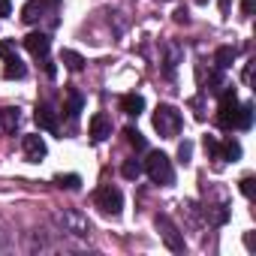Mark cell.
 <instances>
[{"label":"cell","instance_id":"6da1fadb","mask_svg":"<svg viewBox=\"0 0 256 256\" xmlns=\"http://www.w3.org/2000/svg\"><path fill=\"white\" fill-rule=\"evenodd\" d=\"M142 166H145V172H148V178H151L154 184H160V187L175 184V169H172V160H169L163 151H151V154H148V160H145Z\"/></svg>","mask_w":256,"mask_h":256},{"label":"cell","instance_id":"7a4b0ae2","mask_svg":"<svg viewBox=\"0 0 256 256\" xmlns=\"http://www.w3.org/2000/svg\"><path fill=\"white\" fill-rule=\"evenodd\" d=\"M181 126H184V118L175 106H157L154 112V130L163 136V139H175L181 133Z\"/></svg>","mask_w":256,"mask_h":256},{"label":"cell","instance_id":"3957f363","mask_svg":"<svg viewBox=\"0 0 256 256\" xmlns=\"http://www.w3.org/2000/svg\"><path fill=\"white\" fill-rule=\"evenodd\" d=\"M235 114H238V94H235V88H226V90H220V106H217L220 130H235Z\"/></svg>","mask_w":256,"mask_h":256},{"label":"cell","instance_id":"277c9868","mask_svg":"<svg viewBox=\"0 0 256 256\" xmlns=\"http://www.w3.org/2000/svg\"><path fill=\"white\" fill-rule=\"evenodd\" d=\"M94 202H96V208L102 211V214H120V208H124V193L118 190V187H112V184H102L96 193H94Z\"/></svg>","mask_w":256,"mask_h":256},{"label":"cell","instance_id":"5b68a950","mask_svg":"<svg viewBox=\"0 0 256 256\" xmlns=\"http://www.w3.org/2000/svg\"><path fill=\"white\" fill-rule=\"evenodd\" d=\"M154 223H157V229H160V235H163L166 247H169V250H175V253H181V250H184V235H181V229L172 223V217H169V214H157V217H154Z\"/></svg>","mask_w":256,"mask_h":256},{"label":"cell","instance_id":"8992f818","mask_svg":"<svg viewBox=\"0 0 256 256\" xmlns=\"http://www.w3.org/2000/svg\"><path fill=\"white\" fill-rule=\"evenodd\" d=\"M34 120L40 130H48V133H58V108L52 102H40L36 112H34Z\"/></svg>","mask_w":256,"mask_h":256},{"label":"cell","instance_id":"52a82bcc","mask_svg":"<svg viewBox=\"0 0 256 256\" xmlns=\"http://www.w3.org/2000/svg\"><path fill=\"white\" fill-rule=\"evenodd\" d=\"M22 151H24V157H28L30 163H40V160L48 154V148H46L42 136H36V133H28V136L22 139Z\"/></svg>","mask_w":256,"mask_h":256},{"label":"cell","instance_id":"ba28073f","mask_svg":"<svg viewBox=\"0 0 256 256\" xmlns=\"http://www.w3.org/2000/svg\"><path fill=\"white\" fill-rule=\"evenodd\" d=\"M48 6H58V0H28L24 10H22V22H24V24H36V22L46 16Z\"/></svg>","mask_w":256,"mask_h":256},{"label":"cell","instance_id":"9c48e42d","mask_svg":"<svg viewBox=\"0 0 256 256\" xmlns=\"http://www.w3.org/2000/svg\"><path fill=\"white\" fill-rule=\"evenodd\" d=\"M24 48L34 54V58H48V48H52V40L42 34V30H34L24 36Z\"/></svg>","mask_w":256,"mask_h":256},{"label":"cell","instance_id":"30bf717a","mask_svg":"<svg viewBox=\"0 0 256 256\" xmlns=\"http://www.w3.org/2000/svg\"><path fill=\"white\" fill-rule=\"evenodd\" d=\"M58 220H60V223L66 226L64 232H72V235H82V238H84V235L90 232V223H88V220H84L82 214H72V211H64V214H58Z\"/></svg>","mask_w":256,"mask_h":256},{"label":"cell","instance_id":"8fae6325","mask_svg":"<svg viewBox=\"0 0 256 256\" xmlns=\"http://www.w3.org/2000/svg\"><path fill=\"white\" fill-rule=\"evenodd\" d=\"M108 136H112V120H108V114L96 112V114L90 118V139H94V142H106Z\"/></svg>","mask_w":256,"mask_h":256},{"label":"cell","instance_id":"7c38bea8","mask_svg":"<svg viewBox=\"0 0 256 256\" xmlns=\"http://www.w3.org/2000/svg\"><path fill=\"white\" fill-rule=\"evenodd\" d=\"M142 108H145V100H142L139 94H124V96H120V112H124V114L139 118Z\"/></svg>","mask_w":256,"mask_h":256},{"label":"cell","instance_id":"4fadbf2b","mask_svg":"<svg viewBox=\"0 0 256 256\" xmlns=\"http://www.w3.org/2000/svg\"><path fill=\"white\" fill-rule=\"evenodd\" d=\"M18 120H22V114H18V108H0V126H4V133H16L18 130Z\"/></svg>","mask_w":256,"mask_h":256},{"label":"cell","instance_id":"5bb4252c","mask_svg":"<svg viewBox=\"0 0 256 256\" xmlns=\"http://www.w3.org/2000/svg\"><path fill=\"white\" fill-rule=\"evenodd\" d=\"M235 54H238V52H235L232 46H220V48L214 52V66H217V70H229V66L235 64Z\"/></svg>","mask_w":256,"mask_h":256},{"label":"cell","instance_id":"9a60e30c","mask_svg":"<svg viewBox=\"0 0 256 256\" xmlns=\"http://www.w3.org/2000/svg\"><path fill=\"white\" fill-rule=\"evenodd\" d=\"M250 126H253V106H250V102H238L235 130H250Z\"/></svg>","mask_w":256,"mask_h":256},{"label":"cell","instance_id":"2e32d148","mask_svg":"<svg viewBox=\"0 0 256 256\" xmlns=\"http://www.w3.org/2000/svg\"><path fill=\"white\" fill-rule=\"evenodd\" d=\"M145 172V166H142V160L139 157H130V160H124V166H120V175L126 178V181H139V175Z\"/></svg>","mask_w":256,"mask_h":256},{"label":"cell","instance_id":"e0dca14e","mask_svg":"<svg viewBox=\"0 0 256 256\" xmlns=\"http://www.w3.org/2000/svg\"><path fill=\"white\" fill-rule=\"evenodd\" d=\"M205 220H208L211 226H223V223L229 220V208H226V205H208V208H205Z\"/></svg>","mask_w":256,"mask_h":256},{"label":"cell","instance_id":"ac0fdd59","mask_svg":"<svg viewBox=\"0 0 256 256\" xmlns=\"http://www.w3.org/2000/svg\"><path fill=\"white\" fill-rule=\"evenodd\" d=\"M24 76H28V66L18 60V54H16V58H10V60H6V66H4V78H10V82H12V78H24Z\"/></svg>","mask_w":256,"mask_h":256},{"label":"cell","instance_id":"d6986e66","mask_svg":"<svg viewBox=\"0 0 256 256\" xmlns=\"http://www.w3.org/2000/svg\"><path fill=\"white\" fill-rule=\"evenodd\" d=\"M82 106H84V100H82V94H76V90H70V94H66V106H64V112H66V118H70V120H76V118H78V112H82Z\"/></svg>","mask_w":256,"mask_h":256},{"label":"cell","instance_id":"ffe728a7","mask_svg":"<svg viewBox=\"0 0 256 256\" xmlns=\"http://www.w3.org/2000/svg\"><path fill=\"white\" fill-rule=\"evenodd\" d=\"M124 139H126V145H133L136 151H148V139L136 130V126H126V130H124Z\"/></svg>","mask_w":256,"mask_h":256},{"label":"cell","instance_id":"44dd1931","mask_svg":"<svg viewBox=\"0 0 256 256\" xmlns=\"http://www.w3.org/2000/svg\"><path fill=\"white\" fill-rule=\"evenodd\" d=\"M60 64H64L66 70H72V72H78V70L84 66V58H82L78 52H70V48H64V52H60Z\"/></svg>","mask_w":256,"mask_h":256},{"label":"cell","instance_id":"7402d4cb","mask_svg":"<svg viewBox=\"0 0 256 256\" xmlns=\"http://www.w3.org/2000/svg\"><path fill=\"white\" fill-rule=\"evenodd\" d=\"M220 160H241V145L235 142V139H229V142H223V154H220Z\"/></svg>","mask_w":256,"mask_h":256},{"label":"cell","instance_id":"603a6c76","mask_svg":"<svg viewBox=\"0 0 256 256\" xmlns=\"http://www.w3.org/2000/svg\"><path fill=\"white\" fill-rule=\"evenodd\" d=\"M54 184L60 190H78L82 187V178L78 175H54Z\"/></svg>","mask_w":256,"mask_h":256},{"label":"cell","instance_id":"cb8c5ba5","mask_svg":"<svg viewBox=\"0 0 256 256\" xmlns=\"http://www.w3.org/2000/svg\"><path fill=\"white\" fill-rule=\"evenodd\" d=\"M205 151H208V157H211V160H220V154H223V145H220L214 136H205Z\"/></svg>","mask_w":256,"mask_h":256},{"label":"cell","instance_id":"d4e9b609","mask_svg":"<svg viewBox=\"0 0 256 256\" xmlns=\"http://www.w3.org/2000/svg\"><path fill=\"white\" fill-rule=\"evenodd\" d=\"M241 193H244L247 199L256 196V178H253V175H244V178H241Z\"/></svg>","mask_w":256,"mask_h":256},{"label":"cell","instance_id":"484cf974","mask_svg":"<svg viewBox=\"0 0 256 256\" xmlns=\"http://www.w3.org/2000/svg\"><path fill=\"white\" fill-rule=\"evenodd\" d=\"M18 52H16V42L12 40H4V42H0V58H4V60H10V58H16Z\"/></svg>","mask_w":256,"mask_h":256},{"label":"cell","instance_id":"4316f807","mask_svg":"<svg viewBox=\"0 0 256 256\" xmlns=\"http://www.w3.org/2000/svg\"><path fill=\"white\" fill-rule=\"evenodd\" d=\"M190 157H193V145H190V142H181V148H178V160L187 166V163H190Z\"/></svg>","mask_w":256,"mask_h":256},{"label":"cell","instance_id":"83f0119b","mask_svg":"<svg viewBox=\"0 0 256 256\" xmlns=\"http://www.w3.org/2000/svg\"><path fill=\"white\" fill-rule=\"evenodd\" d=\"M12 16V4L10 0H0V18H10Z\"/></svg>","mask_w":256,"mask_h":256},{"label":"cell","instance_id":"f1b7e54d","mask_svg":"<svg viewBox=\"0 0 256 256\" xmlns=\"http://www.w3.org/2000/svg\"><path fill=\"white\" fill-rule=\"evenodd\" d=\"M253 6H256V0H241V12L244 16H253Z\"/></svg>","mask_w":256,"mask_h":256},{"label":"cell","instance_id":"f546056e","mask_svg":"<svg viewBox=\"0 0 256 256\" xmlns=\"http://www.w3.org/2000/svg\"><path fill=\"white\" fill-rule=\"evenodd\" d=\"M175 22H178V24H187V22H190V16H187V10H184V6L175 12Z\"/></svg>","mask_w":256,"mask_h":256},{"label":"cell","instance_id":"4dcf8cb0","mask_svg":"<svg viewBox=\"0 0 256 256\" xmlns=\"http://www.w3.org/2000/svg\"><path fill=\"white\" fill-rule=\"evenodd\" d=\"M250 76H253V64H247V66H244V72H241V78H244V82H250Z\"/></svg>","mask_w":256,"mask_h":256},{"label":"cell","instance_id":"1f68e13d","mask_svg":"<svg viewBox=\"0 0 256 256\" xmlns=\"http://www.w3.org/2000/svg\"><path fill=\"white\" fill-rule=\"evenodd\" d=\"M220 12H223V16L229 12V0H220Z\"/></svg>","mask_w":256,"mask_h":256},{"label":"cell","instance_id":"d6a6232c","mask_svg":"<svg viewBox=\"0 0 256 256\" xmlns=\"http://www.w3.org/2000/svg\"><path fill=\"white\" fill-rule=\"evenodd\" d=\"M196 4H208V0H196Z\"/></svg>","mask_w":256,"mask_h":256}]
</instances>
